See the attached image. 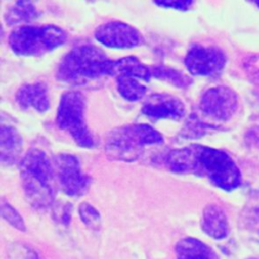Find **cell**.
<instances>
[{
  "label": "cell",
  "mask_w": 259,
  "mask_h": 259,
  "mask_svg": "<svg viewBox=\"0 0 259 259\" xmlns=\"http://www.w3.org/2000/svg\"><path fill=\"white\" fill-rule=\"evenodd\" d=\"M119 94L128 101H137L146 95L147 87L139 79L126 76L116 77Z\"/></svg>",
  "instance_id": "obj_17"
},
{
  "label": "cell",
  "mask_w": 259,
  "mask_h": 259,
  "mask_svg": "<svg viewBox=\"0 0 259 259\" xmlns=\"http://www.w3.org/2000/svg\"><path fill=\"white\" fill-rule=\"evenodd\" d=\"M187 70L195 76H214L226 65V56L218 48L193 46L184 60Z\"/></svg>",
  "instance_id": "obj_9"
},
{
  "label": "cell",
  "mask_w": 259,
  "mask_h": 259,
  "mask_svg": "<svg viewBox=\"0 0 259 259\" xmlns=\"http://www.w3.org/2000/svg\"><path fill=\"white\" fill-rule=\"evenodd\" d=\"M37 17V11L31 0H17L7 12L5 19L9 23L28 22Z\"/></svg>",
  "instance_id": "obj_18"
},
{
  "label": "cell",
  "mask_w": 259,
  "mask_h": 259,
  "mask_svg": "<svg viewBox=\"0 0 259 259\" xmlns=\"http://www.w3.org/2000/svg\"><path fill=\"white\" fill-rule=\"evenodd\" d=\"M253 219L255 221V225L257 226L258 232H259V205L255 207V209L253 210Z\"/></svg>",
  "instance_id": "obj_25"
},
{
  "label": "cell",
  "mask_w": 259,
  "mask_h": 259,
  "mask_svg": "<svg viewBox=\"0 0 259 259\" xmlns=\"http://www.w3.org/2000/svg\"><path fill=\"white\" fill-rule=\"evenodd\" d=\"M215 127V125L201 121L200 119H198V117L194 115L190 117V120L186 124L185 131L187 135H190V137H198L206 133L208 130H213Z\"/></svg>",
  "instance_id": "obj_23"
},
{
  "label": "cell",
  "mask_w": 259,
  "mask_h": 259,
  "mask_svg": "<svg viewBox=\"0 0 259 259\" xmlns=\"http://www.w3.org/2000/svg\"><path fill=\"white\" fill-rule=\"evenodd\" d=\"M152 75H154L160 79H165L179 87L187 86V84L190 82V79L187 76H185L184 74H182L181 72L173 70V69L165 68V67L154 68Z\"/></svg>",
  "instance_id": "obj_19"
},
{
  "label": "cell",
  "mask_w": 259,
  "mask_h": 259,
  "mask_svg": "<svg viewBox=\"0 0 259 259\" xmlns=\"http://www.w3.org/2000/svg\"><path fill=\"white\" fill-rule=\"evenodd\" d=\"M1 214L5 221L20 231H25V224L20 214L6 201H1Z\"/></svg>",
  "instance_id": "obj_21"
},
{
  "label": "cell",
  "mask_w": 259,
  "mask_h": 259,
  "mask_svg": "<svg viewBox=\"0 0 259 259\" xmlns=\"http://www.w3.org/2000/svg\"><path fill=\"white\" fill-rule=\"evenodd\" d=\"M202 230L211 238L224 239L229 232V224L224 210L215 205H207L202 212L201 220Z\"/></svg>",
  "instance_id": "obj_12"
},
{
  "label": "cell",
  "mask_w": 259,
  "mask_h": 259,
  "mask_svg": "<svg viewBox=\"0 0 259 259\" xmlns=\"http://www.w3.org/2000/svg\"><path fill=\"white\" fill-rule=\"evenodd\" d=\"M65 41V31L53 24L21 25L14 28L8 38L11 50L19 56H41Z\"/></svg>",
  "instance_id": "obj_5"
},
{
  "label": "cell",
  "mask_w": 259,
  "mask_h": 259,
  "mask_svg": "<svg viewBox=\"0 0 259 259\" xmlns=\"http://www.w3.org/2000/svg\"><path fill=\"white\" fill-rule=\"evenodd\" d=\"M111 75L114 77H133L145 82H149L152 76V71L138 58L134 56H127L113 61Z\"/></svg>",
  "instance_id": "obj_16"
},
{
  "label": "cell",
  "mask_w": 259,
  "mask_h": 259,
  "mask_svg": "<svg viewBox=\"0 0 259 259\" xmlns=\"http://www.w3.org/2000/svg\"><path fill=\"white\" fill-rule=\"evenodd\" d=\"M22 150L21 137L15 127L2 125L0 131V159L5 165L14 164Z\"/></svg>",
  "instance_id": "obj_14"
},
{
  "label": "cell",
  "mask_w": 259,
  "mask_h": 259,
  "mask_svg": "<svg viewBox=\"0 0 259 259\" xmlns=\"http://www.w3.org/2000/svg\"><path fill=\"white\" fill-rule=\"evenodd\" d=\"M163 143L162 135L146 123L128 124L113 130L105 143V152L113 160L133 162L137 160L146 145Z\"/></svg>",
  "instance_id": "obj_4"
},
{
  "label": "cell",
  "mask_w": 259,
  "mask_h": 259,
  "mask_svg": "<svg viewBox=\"0 0 259 259\" xmlns=\"http://www.w3.org/2000/svg\"><path fill=\"white\" fill-rule=\"evenodd\" d=\"M54 164L59 184L67 195L81 196L87 191L90 177L81 171L80 163L74 155L59 154Z\"/></svg>",
  "instance_id": "obj_7"
},
{
  "label": "cell",
  "mask_w": 259,
  "mask_h": 259,
  "mask_svg": "<svg viewBox=\"0 0 259 259\" xmlns=\"http://www.w3.org/2000/svg\"><path fill=\"white\" fill-rule=\"evenodd\" d=\"M249 1H251L252 3H254V4L259 8V0H249Z\"/></svg>",
  "instance_id": "obj_26"
},
{
  "label": "cell",
  "mask_w": 259,
  "mask_h": 259,
  "mask_svg": "<svg viewBox=\"0 0 259 259\" xmlns=\"http://www.w3.org/2000/svg\"><path fill=\"white\" fill-rule=\"evenodd\" d=\"M16 100L23 108L32 107L39 112L46 111L50 106L47 89L41 83L25 84L20 87Z\"/></svg>",
  "instance_id": "obj_13"
},
{
  "label": "cell",
  "mask_w": 259,
  "mask_h": 259,
  "mask_svg": "<svg viewBox=\"0 0 259 259\" xmlns=\"http://www.w3.org/2000/svg\"><path fill=\"white\" fill-rule=\"evenodd\" d=\"M142 111L145 115L153 119H179L185 113V106L179 98L173 95L156 93L145 101Z\"/></svg>",
  "instance_id": "obj_11"
},
{
  "label": "cell",
  "mask_w": 259,
  "mask_h": 259,
  "mask_svg": "<svg viewBox=\"0 0 259 259\" xmlns=\"http://www.w3.org/2000/svg\"><path fill=\"white\" fill-rule=\"evenodd\" d=\"M79 214L84 224L93 230H98L101 224L99 212L90 204L84 202L79 206Z\"/></svg>",
  "instance_id": "obj_20"
},
{
  "label": "cell",
  "mask_w": 259,
  "mask_h": 259,
  "mask_svg": "<svg viewBox=\"0 0 259 259\" xmlns=\"http://www.w3.org/2000/svg\"><path fill=\"white\" fill-rule=\"evenodd\" d=\"M238 96L227 86L207 89L199 102V109L204 116L217 121L228 120L238 108Z\"/></svg>",
  "instance_id": "obj_8"
},
{
  "label": "cell",
  "mask_w": 259,
  "mask_h": 259,
  "mask_svg": "<svg viewBox=\"0 0 259 259\" xmlns=\"http://www.w3.org/2000/svg\"><path fill=\"white\" fill-rule=\"evenodd\" d=\"M113 61L94 46H80L71 50L61 61L57 76L66 83L82 84L111 75Z\"/></svg>",
  "instance_id": "obj_3"
},
{
  "label": "cell",
  "mask_w": 259,
  "mask_h": 259,
  "mask_svg": "<svg viewBox=\"0 0 259 259\" xmlns=\"http://www.w3.org/2000/svg\"><path fill=\"white\" fill-rule=\"evenodd\" d=\"M251 259H254V258H251Z\"/></svg>",
  "instance_id": "obj_27"
},
{
  "label": "cell",
  "mask_w": 259,
  "mask_h": 259,
  "mask_svg": "<svg viewBox=\"0 0 259 259\" xmlns=\"http://www.w3.org/2000/svg\"><path fill=\"white\" fill-rule=\"evenodd\" d=\"M165 162L175 173L205 177L227 191L241 184V173L234 160L224 151L207 146L190 145L175 149L168 153Z\"/></svg>",
  "instance_id": "obj_1"
},
{
  "label": "cell",
  "mask_w": 259,
  "mask_h": 259,
  "mask_svg": "<svg viewBox=\"0 0 259 259\" xmlns=\"http://www.w3.org/2000/svg\"><path fill=\"white\" fill-rule=\"evenodd\" d=\"M175 253L176 259H220L209 246L191 237L179 240Z\"/></svg>",
  "instance_id": "obj_15"
},
{
  "label": "cell",
  "mask_w": 259,
  "mask_h": 259,
  "mask_svg": "<svg viewBox=\"0 0 259 259\" xmlns=\"http://www.w3.org/2000/svg\"><path fill=\"white\" fill-rule=\"evenodd\" d=\"M19 170L29 204L38 210L50 207L55 200V169L46 153L30 149L22 158Z\"/></svg>",
  "instance_id": "obj_2"
},
{
  "label": "cell",
  "mask_w": 259,
  "mask_h": 259,
  "mask_svg": "<svg viewBox=\"0 0 259 259\" xmlns=\"http://www.w3.org/2000/svg\"><path fill=\"white\" fill-rule=\"evenodd\" d=\"M157 5L166 8L186 10L192 3V0H153Z\"/></svg>",
  "instance_id": "obj_24"
},
{
  "label": "cell",
  "mask_w": 259,
  "mask_h": 259,
  "mask_svg": "<svg viewBox=\"0 0 259 259\" xmlns=\"http://www.w3.org/2000/svg\"><path fill=\"white\" fill-rule=\"evenodd\" d=\"M84 112V95L78 91H68L61 97L56 122L61 130L73 138L78 146L92 148L94 140L86 124Z\"/></svg>",
  "instance_id": "obj_6"
},
{
  "label": "cell",
  "mask_w": 259,
  "mask_h": 259,
  "mask_svg": "<svg viewBox=\"0 0 259 259\" xmlns=\"http://www.w3.org/2000/svg\"><path fill=\"white\" fill-rule=\"evenodd\" d=\"M10 259H42L38 252L27 245H13L9 251Z\"/></svg>",
  "instance_id": "obj_22"
},
{
  "label": "cell",
  "mask_w": 259,
  "mask_h": 259,
  "mask_svg": "<svg viewBox=\"0 0 259 259\" xmlns=\"http://www.w3.org/2000/svg\"><path fill=\"white\" fill-rule=\"evenodd\" d=\"M94 35L103 46L116 49L134 48L142 41L139 31L121 21H110L98 26Z\"/></svg>",
  "instance_id": "obj_10"
}]
</instances>
